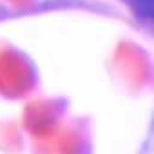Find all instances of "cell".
Instances as JSON below:
<instances>
[{"label":"cell","instance_id":"1","mask_svg":"<svg viewBox=\"0 0 154 154\" xmlns=\"http://www.w3.org/2000/svg\"><path fill=\"white\" fill-rule=\"evenodd\" d=\"M140 18L154 26V0H127Z\"/></svg>","mask_w":154,"mask_h":154}]
</instances>
